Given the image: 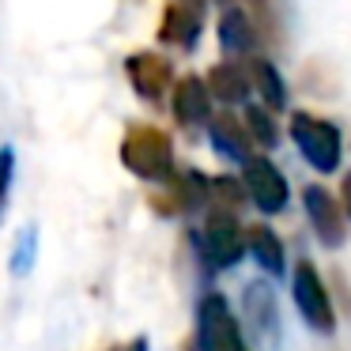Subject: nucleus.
<instances>
[{"label": "nucleus", "mask_w": 351, "mask_h": 351, "mask_svg": "<svg viewBox=\"0 0 351 351\" xmlns=\"http://www.w3.org/2000/svg\"><path fill=\"white\" fill-rule=\"evenodd\" d=\"M212 200V182L200 170H182L167 182V204L162 212H197Z\"/></svg>", "instance_id": "ddd939ff"}, {"label": "nucleus", "mask_w": 351, "mask_h": 351, "mask_svg": "<svg viewBox=\"0 0 351 351\" xmlns=\"http://www.w3.org/2000/svg\"><path fill=\"white\" fill-rule=\"evenodd\" d=\"M212 200H215V208L238 212L242 204H250V193H245V182H234V178H215V182H212Z\"/></svg>", "instance_id": "aec40b11"}, {"label": "nucleus", "mask_w": 351, "mask_h": 351, "mask_svg": "<svg viewBox=\"0 0 351 351\" xmlns=\"http://www.w3.org/2000/svg\"><path fill=\"white\" fill-rule=\"evenodd\" d=\"M197 250L212 268H234L245 257V250H250L245 245V227L238 223L234 212L212 208L204 227H200V234H197Z\"/></svg>", "instance_id": "7ed1b4c3"}, {"label": "nucleus", "mask_w": 351, "mask_h": 351, "mask_svg": "<svg viewBox=\"0 0 351 351\" xmlns=\"http://www.w3.org/2000/svg\"><path fill=\"white\" fill-rule=\"evenodd\" d=\"M245 245H250L253 261L265 268L268 276H283L287 272V253H283V242L268 223H253L245 227Z\"/></svg>", "instance_id": "2eb2a0df"}, {"label": "nucleus", "mask_w": 351, "mask_h": 351, "mask_svg": "<svg viewBox=\"0 0 351 351\" xmlns=\"http://www.w3.org/2000/svg\"><path fill=\"white\" fill-rule=\"evenodd\" d=\"M257 42V31H253V19L245 16L242 8H227L219 16V49L230 57H242L253 49Z\"/></svg>", "instance_id": "dca6fc26"}, {"label": "nucleus", "mask_w": 351, "mask_h": 351, "mask_svg": "<svg viewBox=\"0 0 351 351\" xmlns=\"http://www.w3.org/2000/svg\"><path fill=\"white\" fill-rule=\"evenodd\" d=\"M242 321L250 325L253 348L257 351H276L280 348V306H276V291L265 280H253L242 287Z\"/></svg>", "instance_id": "423d86ee"}, {"label": "nucleus", "mask_w": 351, "mask_h": 351, "mask_svg": "<svg viewBox=\"0 0 351 351\" xmlns=\"http://www.w3.org/2000/svg\"><path fill=\"white\" fill-rule=\"evenodd\" d=\"M250 80H253V87L261 91V99H265L268 110H283V106H287V84H283L280 69H276L272 61L257 57V61L250 64Z\"/></svg>", "instance_id": "f3484780"}, {"label": "nucleus", "mask_w": 351, "mask_h": 351, "mask_svg": "<svg viewBox=\"0 0 351 351\" xmlns=\"http://www.w3.org/2000/svg\"><path fill=\"white\" fill-rule=\"evenodd\" d=\"M204 34V16H200L197 0H170L159 16V42L174 49H197Z\"/></svg>", "instance_id": "9d476101"}, {"label": "nucleus", "mask_w": 351, "mask_h": 351, "mask_svg": "<svg viewBox=\"0 0 351 351\" xmlns=\"http://www.w3.org/2000/svg\"><path fill=\"white\" fill-rule=\"evenodd\" d=\"M302 204H306V219H310L313 234L325 250H340L343 245V204L325 189V185H306L302 189Z\"/></svg>", "instance_id": "6e6552de"}, {"label": "nucleus", "mask_w": 351, "mask_h": 351, "mask_svg": "<svg viewBox=\"0 0 351 351\" xmlns=\"http://www.w3.org/2000/svg\"><path fill=\"white\" fill-rule=\"evenodd\" d=\"M242 182H245L250 200L265 215H276V212L287 208V178H283V170L276 167L268 155H253V159L245 162V167H242Z\"/></svg>", "instance_id": "0eeeda50"}, {"label": "nucleus", "mask_w": 351, "mask_h": 351, "mask_svg": "<svg viewBox=\"0 0 351 351\" xmlns=\"http://www.w3.org/2000/svg\"><path fill=\"white\" fill-rule=\"evenodd\" d=\"M340 200H343V212L351 215V170L343 174V185H340Z\"/></svg>", "instance_id": "4be33fe9"}, {"label": "nucleus", "mask_w": 351, "mask_h": 351, "mask_svg": "<svg viewBox=\"0 0 351 351\" xmlns=\"http://www.w3.org/2000/svg\"><path fill=\"white\" fill-rule=\"evenodd\" d=\"M114 351H147V336H136V340L121 343V348H114Z\"/></svg>", "instance_id": "5701e85b"}, {"label": "nucleus", "mask_w": 351, "mask_h": 351, "mask_svg": "<svg viewBox=\"0 0 351 351\" xmlns=\"http://www.w3.org/2000/svg\"><path fill=\"white\" fill-rule=\"evenodd\" d=\"M34 253H38V230L34 227H23L19 230V238H16V245H12V272L16 276H27L31 272V265H34Z\"/></svg>", "instance_id": "6ab92c4d"}, {"label": "nucleus", "mask_w": 351, "mask_h": 351, "mask_svg": "<svg viewBox=\"0 0 351 351\" xmlns=\"http://www.w3.org/2000/svg\"><path fill=\"white\" fill-rule=\"evenodd\" d=\"M245 132H250V140L261 144L265 152H272V147L280 144V129H276L268 106H245Z\"/></svg>", "instance_id": "a211bd4d"}, {"label": "nucleus", "mask_w": 351, "mask_h": 351, "mask_svg": "<svg viewBox=\"0 0 351 351\" xmlns=\"http://www.w3.org/2000/svg\"><path fill=\"white\" fill-rule=\"evenodd\" d=\"M125 76H129V87L144 102H159L178 84L170 61L162 53H152V49H140V53L125 57Z\"/></svg>", "instance_id": "1a4fd4ad"}, {"label": "nucleus", "mask_w": 351, "mask_h": 351, "mask_svg": "<svg viewBox=\"0 0 351 351\" xmlns=\"http://www.w3.org/2000/svg\"><path fill=\"white\" fill-rule=\"evenodd\" d=\"M12 182H16V152L4 144V147H0V219H4V212H8Z\"/></svg>", "instance_id": "412c9836"}, {"label": "nucleus", "mask_w": 351, "mask_h": 351, "mask_svg": "<svg viewBox=\"0 0 351 351\" xmlns=\"http://www.w3.org/2000/svg\"><path fill=\"white\" fill-rule=\"evenodd\" d=\"M291 295H295V306L302 313V321L321 336L336 332V310L332 298H328V287L321 280V272L313 268V261H298L295 276H291Z\"/></svg>", "instance_id": "39448f33"}, {"label": "nucleus", "mask_w": 351, "mask_h": 351, "mask_svg": "<svg viewBox=\"0 0 351 351\" xmlns=\"http://www.w3.org/2000/svg\"><path fill=\"white\" fill-rule=\"evenodd\" d=\"M117 155H121L125 170L144 178V182H170L174 178V140L159 125H147V121L129 125Z\"/></svg>", "instance_id": "f257e3e1"}, {"label": "nucleus", "mask_w": 351, "mask_h": 351, "mask_svg": "<svg viewBox=\"0 0 351 351\" xmlns=\"http://www.w3.org/2000/svg\"><path fill=\"white\" fill-rule=\"evenodd\" d=\"M287 132H291V140H295L298 155H302L317 174H332V170H340L343 144H340V129H336L332 121L298 110V114H291Z\"/></svg>", "instance_id": "f03ea898"}, {"label": "nucleus", "mask_w": 351, "mask_h": 351, "mask_svg": "<svg viewBox=\"0 0 351 351\" xmlns=\"http://www.w3.org/2000/svg\"><path fill=\"white\" fill-rule=\"evenodd\" d=\"M208 136H212V147L219 159L227 162H238V167H245V162L253 159V140L250 132H245V125L238 121L234 114H227V110H219V114L212 117V125H208Z\"/></svg>", "instance_id": "f8f14e48"}, {"label": "nucleus", "mask_w": 351, "mask_h": 351, "mask_svg": "<svg viewBox=\"0 0 351 351\" xmlns=\"http://www.w3.org/2000/svg\"><path fill=\"white\" fill-rule=\"evenodd\" d=\"M197 351H250L227 298L215 291L204 295L197 306Z\"/></svg>", "instance_id": "20e7f679"}, {"label": "nucleus", "mask_w": 351, "mask_h": 351, "mask_svg": "<svg viewBox=\"0 0 351 351\" xmlns=\"http://www.w3.org/2000/svg\"><path fill=\"white\" fill-rule=\"evenodd\" d=\"M208 91H212V99H219L223 106H238V102L250 99V69H242V64L234 61H219L212 72H208Z\"/></svg>", "instance_id": "4468645a"}, {"label": "nucleus", "mask_w": 351, "mask_h": 351, "mask_svg": "<svg viewBox=\"0 0 351 351\" xmlns=\"http://www.w3.org/2000/svg\"><path fill=\"white\" fill-rule=\"evenodd\" d=\"M174 121L182 125L185 132H197L204 125H212V91H208L204 76H182L174 84Z\"/></svg>", "instance_id": "9b49d317"}]
</instances>
